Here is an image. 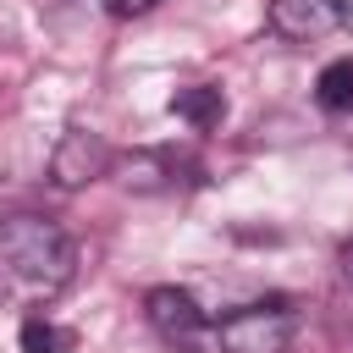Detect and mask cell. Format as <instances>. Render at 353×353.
Instances as JSON below:
<instances>
[{"mask_svg": "<svg viewBox=\"0 0 353 353\" xmlns=\"http://www.w3.org/2000/svg\"><path fill=\"white\" fill-rule=\"evenodd\" d=\"M143 309H149V325L171 342V347H188L193 353V342H199V331H204V309H199V298L193 292H182V287H154L149 298H143Z\"/></svg>", "mask_w": 353, "mask_h": 353, "instance_id": "3957f363", "label": "cell"}, {"mask_svg": "<svg viewBox=\"0 0 353 353\" xmlns=\"http://www.w3.org/2000/svg\"><path fill=\"white\" fill-rule=\"evenodd\" d=\"M287 342H292V303L254 298L221 320H204L193 353H287Z\"/></svg>", "mask_w": 353, "mask_h": 353, "instance_id": "7a4b0ae2", "label": "cell"}, {"mask_svg": "<svg viewBox=\"0 0 353 353\" xmlns=\"http://www.w3.org/2000/svg\"><path fill=\"white\" fill-rule=\"evenodd\" d=\"M171 116H182L188 127H215V121L226 116V99H221V88L193 83V88H176V94H171Z\"/></svg>", "mask_w": 353, "mask_h": 353, "instance_id": "8992f818", "label": "cell"}, {"mask_svg": "<svg viewBox=\"0 0 353 353\" xmlns=\"http://www.w3.org/2000/svg\"><path fill=\"white\" fill-rule=\"evenodd\" d=\"M314 99L325 105V110H353V55H342V61H331L325 72H320V83H314Z\"/></svg>", "mask_w": 353, "mask_h": 353, "instance_id": "52a82bcc", "label": "cell"}, {"mask_svg": "<svg viewBox=\"0 0 353 353\" xmlns=\"http://www.w3.org/2000/svg\"><path fill=\"white\" fill-rule=\"evenodd\" d=\"M72 347H77V331H66L44 314L22 320V353H72Z\"/></svg>", "mask_w": 353, "mask_h": 353, "instance_id": "ba28073f", "label": "cell"}, {"mask_svg": "<svg viewBox=\"0 0 353 353\" xmlns=\"http://www.w3.org/2000/svg\"><path fill=\"white\" fill-rule=\"evenodd\" d=\"M336 17H342V28H353V0H336Z\"/></svg>", "mask_w": 353, "mask_h": 353, "instance_id": "8fae6325", "label": "cell"}, {"mask_svg": "<svg viewBox=\"0 0 353 353\" xmlns=\"http://www.w3.org/2000/svg\"><path fill=\"white\" fill-rule=\"evenodd\" d=\"M50 171H55V182H61V188H83V182H94V176H105V171H110V149H105V138H99V132L66 127V138L55 143Z\"/></svg>", "mask_w": 353, "mask_h": 353, "instance_id": "277c9868", "label": "cell"}, {"mask_svg": "<svg viewBox=\"0 0 353 353\" xmlns=\"http://www.w3.org/2000/svg\"><path fill=\"white\" fill-rule=\"evenodd\" d=\"M77 276L72 237L44 215L0 221V309H44Z\"/></svg>", "mask_w": 353, "mask_h": 353, "instance_id": "6da1fadb", "label": "cell"}, {"mask_svg": "<svg viewBox=\"0 0 353 353\" xmlns=\"http://www.w3.org/2000/svg\"><path fill=\"white\" fill-rule=\"evenodd\" d=\"M342 276L353 281V243H342Z\"/></svg>", "mask_w": 353, "mask_h": 353, "instance_id": "30bf717a", "label": "cell"}, {"mask_svg": "<svg viewBox=\"0 0 353 353\" xmlns=\"http://www.w3.org/2000/svg\"><path fill=\"white\" fill-rule=\"evenodd\" d=\"M336 22V0H270V28L287 39H320Z\"/></svg>", "mask_w": 353, "mask_h": 353, "instance_id": "5b68a950", "label": "cell"}, {"mask_svg": "<svg viewBox=\"0 0 353 353\" xmlns=\"http://www.w3.org/2000/svg\"><path fill=\"white\" fill-rule=\"evenodd\" d=\"M94 6H105V11H116V17H138V11H149L154 0H94Z\"/></svg>", "mask_w": 353, "mask_h": 353, "instance_id": "9c48e42d", "label": "cell"}]
</instances>
